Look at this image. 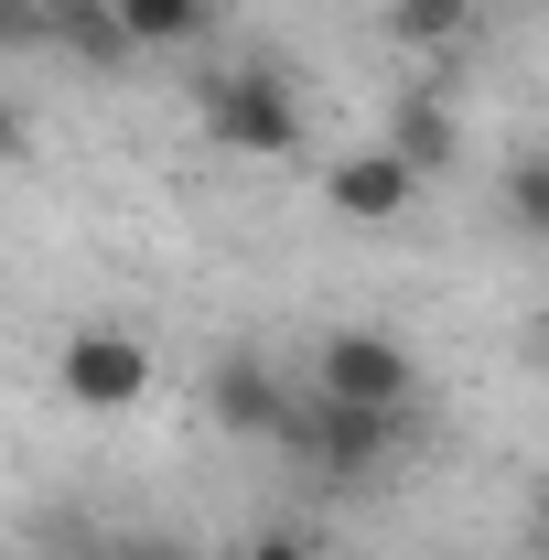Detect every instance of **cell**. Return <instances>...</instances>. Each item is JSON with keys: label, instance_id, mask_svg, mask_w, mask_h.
I'll return each mask as SVG.
<instances>
[{"label": "cell", "instance_id": "2", "mask_svg": "<svg viewBox=\"0 0 549 560\" xmlns=\"http://www.w3.org/2000/svg\"><path fill=\"white\" fill-rule=\"evenodd\" d=\"M206 140L280 162V151L302 140V97H291L270 66H237V75H215V86H206Z\"/></svg>", "mask_w": 549, "mask_h": 560}, {"label": "cell", "instance_id": "7", "mask_svg": "<svg viewBox=\"0 0 549 560\" xmlns=\"http://www.w3.org/2000/svg\"><path fill=\"white\" fill-rule=\"evenodd\" d=\"M44 22H55V44H66L75 66H130V22H119V0H44Z\"/></svg>", "mask_w": 549, "mask_h": 560}, {"label": "cell", "instance_id": "11", "mask_svg": "<svg viewBox=\"0 0 549 560\" xmlns=\"http://www.w3.org/2000/svg\"><path fill=\"white\" fill-rule=\"evenodd\" d=\"M506 215H517L528 237H549V151H528V162L506 173Z\"/></svg>", "mask_w": 549, "mask_h": 560}, {"label": "cell", "instance_id": "16", "mask_svg": "<svg viewBox=\"0 0 549 560\" xmlns=\"http://www.w3.org/2000/svg\"><path fill=\"white\" fill-rule=\"evenodd\" d=\"M539 346H549V313H539Z\"/></svg>", "mask_w": 549, "mask_h": 560}, {"label": "cell", "instance_id": "8", "mask_svg": "<svg viewBox=\"0 0 549 560\" xmlns=\"http://www.w3.org/2000/svg\"><path fill=\"white\" fill-rule=\"evenodd\" d=\"M388 151H399L410 173H442V162H453V119H442V97H399V119H388Z\"/></svg>", "mask_w": 549, "mask_h": 560}, {"label": "cell", "instance_id": "1", "mask_svg": "<svg viewBox=\"0 0 549 560\" xmlns=\"http://www.w3.org/2000/svg\"><path fill=\"white\" fill-rule=\"evenodd\" d=\"M280 442L302 453V464H324V475H377L399 442H410V410H355V399H291V420H280Z\"/></svg>", "mask_w": 549, "mask_h": 560}, {"label": "cell", "instance_id": "15", "mask_svg": "<svg viewBox=\"0 0 549 560\" xmlns=\"http://www.w3.org/2000/svg\"><path fill=\"white\" fill-rule=\"evenodd\" d=\"M11 151H22V119H11V97H0V162H11Z\"/></svg>", "mask_w": 549, "mask_h": 560}, {"label": "cell", "instance_id": "12", "mask_svg": "<svg viewBox=\"0 0 549 560\" xmlns=\"http://www.w3.org/2000/svg\"><path fill=\"white\" fill-rule=\"evenodd\" d=\"M22 44H55L44 0H0V55H22Z\"/></svg>", "mask_w": 549, "mask_h": 560}, {"label": "cell", "instance_id": "6", "mask_svg": "<svg viewBox=\"0 0 549 560\" xmlns=\"http://www.w3.org/2000/svg\"><path fill=\"white\" fill-rule=\"evenodd\" d=\"M206 399H215V420H226V431H259V442H280V420H291V399H280V377L259 366V355H226Z\"/></svg>", "mask_w": 549, "mask_h": 560}, {"label": "cell", "instance_id": "4", "mask_svg": "<svg viewBox=\"0 0 549 560\" xmlns=\"http://www.w3.org/2000/svg\"><path fill=\"white\" fill-rule=\"evenodd\" d=\"M410 346L399 335H324V355H313V388L324 399H355V410H410Z\"/></svg>", "mask_w": 549, "mask_h": 560}, {"label": "cell", "instance_id": "9", "mask_svg": "<svg viewBox=\"0 0 549 560\" xmlns=\"http://www.w3.org/2000/svg\"><path fill=\"white\" fill-rule=\"evenodd\" d=\"M226 0H119V22H130V44H195Z\"/></svg>", "mask_w": 549, "mask_h": 560}, {"label": "cell", "instance_id": "5", "mask_svg": "<svg viewBox=\"0 0 549 560\" xmlns=\"http://www.w3.org/2000/svg\"><path fill=\"white\" fill-rule=\"evenodd\" d=\"M324 195H335V215H355V226H388V215H410L420 195V173L377 140V151H344L335 173H324Z\"/></svg>", "mask_w": 549, "mask_h": 560}, {"label": "cell", "instance_id": "3", "mask_svg": "<svg viewBox=\"0 0 549 560\" xmlns=\"http://www.w3.org/2000/svg\"><path fill=\"white\" fill-rule=\"evenodd\" d=\"M55 388H66L75 410H140L151 399V346L140 335H108V324H86L55 346Z\"/></svg>", "mask_w": 549, "mask_h": 560}, {"label": "cell", "instance_id": "13", "mask_svg": "<svg viewBox=\"0 0 549 560\" xmlns=\"http://www.w3.org/2000/svg\"><path fill=\"white\" fill-rule=\"evenodd\" d=\"M237 560H313V539H302V528H259Z\"/></svg>", "mask_w": 549, "mask_h": 560}, {"label": "cell", "instance_id": "10", "mask_svg": "<svg viewBox=\"0 0 549 560\" xmlns=\"http://www.w3.org/2000/svg\"><path fill=\"white\" fill-rule=\"evenodd\" d=\"M475 22V0H388V33L399 44H453Z\"/></svg>", "mask_w": 549, "mask_h": 560}, {"label": "cell", "instance_id": "14", "mask_svg": "<svg viewBox=\"0 0 549 560\" xmlns=\"http://www.w3.org/2000/svg\"><path fill=\"white\" fill-rule=\"evenodd\" d=\"M119 560H184V550H173V539H130Z\"/></svg>", "mask_w": 549, "mask_h": 560}]
</instances>
